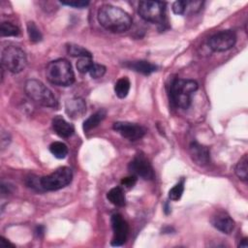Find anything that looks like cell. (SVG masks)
Here are the masks:
<instances>
[{"mask_svg": "<svg viewBox=\"0 0 248 248\" xmlns=\"http://www.w3.org/2000/svg\"><path fill=\"white\" fill-rule=\"evenodd\" d=\"M247 163H248V158L247 155L245 154L236 164L235 166V174L237 177L243 181L247 180L248 177V168H247Z\"/></svg>", "mask_w": 248, "mask_h": 248, "instance_id": "cell-22", "label": "cell"}, {"mask_svg": "<svg viewBox=\"0 0 248 248\" xmlns=\"http://www.w3.org/2000/svg\"><path fill=\"white\" fill-rule=\"evenodd\" d=\"M0 34L2 37L17 36L19 34V28L9 21H3L0 26Z\"/></svg>", "mask_w": 248, "mask_h": 248, "instance_id": "cell-23", "label": "cell"}, {"mask_svg": "<svg viewBox=\"0 0 248 248\" xmlns=\"http://www.w3.org/2000/svg\"><path fill=\"white\" fill-rule=\"evenodd\" d=\"M212 226L224 233H230L234 228V222L231 216L224 211L216 212L210 220Z\"/></svg>", "mask_w": 248, "mask_h": 248, "instance_id": "cell-13", "label": "cell"}, {"mask_svg": "<svg viewBox=\"0 0 248 248\" xmlns=\"http://www.w3.org/2000/svg\"><path fill=\"white\" fill-rule=\"evenodd\" d=\"M98 21L106 30L112 33H123L132 25V18L127 12L109 4L99 9Z\"/></svg>", "mask_w": 248, "mask_h": 248, "instance_id": "cell-1", "label": "cell"}, {"mask_svg": "<svg viewBox=\"0 0 248 248\" xmlns=\"http://www.w3.org/2000/svg\"><path fill=\"white\" fill-rule=\"evenodd\" d=\"M73 178L72 170L68 167H61L49 175L41 178V185L44 190L56 191L66 187Z\"/></svg>", "mask_w": 248, "mask_h": 248, "instance_id": "cell-6", "label": "cell"}, {"mask_svg": "<svg viewBox=\"0 0 248 248\" xmlns=\"http://www.w3.org/2000/svg\"><path fill=\"white\" fill-rule=\"evenodd\" d=\"M65 110L69 117L73 119H78L83 116L86 111L85 102L80 98L70 99L65 104Z\"/></svg>", "mask_w": 248, "mask_h": 248, "instance_id": "cell-14", "label": "cell"}, {"mask_svg": "<svg viewBox=\"0 0 248 248\" xmlns=\"http://www.w3.org/2000/svg\"><path fill=\"white\" fill-rule=\"evenodd\" d=\"M111 228L113 231V237L111 240L112 246H121L123 245L128 236L129 226L128 223L123 219L122 215L116 213L111 216L110 219Z\"/></svg>", "mask_w": 248, "mask_h": 248, "instance_id": "cell-10", "label": "cell"}, {"mask_svg": "<svg viewBox=\"0 0 248 248\" xmlns=\"http://www.w3.org/2000/svg\"><path fill=\"white\" fill-rule=\"evenodd\" d=\"M2 66L11 73L17 74L24 70L27 59L25 52L18 46H8L2 51Z\"/></svg>", "mask_w": 248, "mask_h": 248, "instance_id": "cell-5", "label": "cell"}, {"mask_svg": "<svg viewBox=\"0 0 248 248\" xmlns=\"http://www.w3.org/2000/svg\"><path fill=\"white\" fill-rule=\"evenodd\" d=\"M235 42L236 36L232 30H223L209 38L208 46L213 51L220 52L231 49Z\"/></svg>", "mask_w": 248, "mask_h": 248, "instance_id": "cell-9", "label": "cell"}, {"mask_svg": "<svg viewBox=\"0 0 248 248\" xmlns=\"http://www.w3.org/2000/svg\"><path fill=\"white\" fill-rule=\"evenodd\" d=\"M48 81L59 86H69L75 81V74L70 62L60 58L49 62L46 68Z\"/></svg>", "mask_w": 248, "mask_h": 248, "instance_id": "cell-2", "label": "cell"}, {"mask_svg": "<svg viewBox=\"0 0 248 248\" xmlns=\"http://www.w3.org/2000/svg\"><path fill=\"white\" fill-rule=\"evenodd\" d=\"M49 151L57 159H64L68 154V147L61 141H54L49 145Z\"/></svg>", "mask_w": 248, "mask_h": 248, "instance_id": "cell-20", "label": "cell"}, {"mask_svg": "<svg viewBox=\"0 0 248 248\" xmlns=\"http://www.w3.org/2000/svg\"><path fill=\"white\" fill-rule=\"evenodd\" d=\"M189 153L193 162L200 167H204L210 162L209 149L198 141H193L190 143Z\"/></svg>", "mask_w": 248, "mask_h": 248, "instance_id": "cell-12", "label": "cell"}, {"mask_svg": "<svg viewBox=\"0 0 248 248\" xmlns=\"http://www.w3.org/2000/svg\"><path fill=\"white\" fill-rule=\"evenodd\" d=\"M238 247H244V248L248 247V243H247V238L246 237L241 240V243H239Z\"/></svg>", "mask_w": 248, "mask_h": 248, "instance_id": "cell-31", "label": "cell"}, {"mask_svg": "<svg viewBox=\"0 0 248 248\" xmlns=\"http://www.w3.org/2000/svg\"><path fill=\"white\" fill-rule=\"evenodd\" d=\"M139 14L146 21L162 23L166 16V3L153 0L140 1L139 3Z\"/></svg>", "mask_w": 248, "mask_h": 248, "instance_id": "cell-7", "label": "cell"}, {"mask_svg": "<svg viewBox=\"0 0 248 248\" xmlns=\"http://www.w3.org/2000/svg\"><path fill=\"white\" fill-rule=\"evenodd\" d=\"M113 129L123 138L128 139L129 140H140L145 134V129L142 126L126 121H118L113 123Z\"/></svg>", "mask_w": 248, "mask_h": 248, "instance_id": "cell-11", "label": "cell"}, {"mask_svg": "<svg viewBox=\"0 0 248 248\" xmlns=\"http://www.w3.org/2000/svg\"><path fill=\"white\" fill-rule=\"evenodd\" d=\"M187 1H175L172 4V11L175 15H183L186 12Z\"/></svg>", "mask_w": 248, "mask_h": 248, "instance_id": "cell-28", "label": "cell"}, {"mask_svg": "<svg viewBox=\"0 0 248 248\" xmlns=\"http://www.w3.org/2000/svg\"><path fill=\"white\" fill-rule=\"evenodd\" d=\"M93 63L94 62L92 61V59L90 57L79 58L78 61L77 62V69L79 73H82V74L88 73Z\"/></svg>", "mask_w": 248, "mask_h": 248, "instance_id": "cell-26", "label": "cell"}, {"mask_svg": "<svg viewBox=\"0 0 248 248\" xmlns=\"http://www.w3.org/2000/svg\"><path fill=\"white\" fill-rule=\"evenodd\" d=\"M24 90L26 95L37 104L47 108L57 107L55 96L42 81L34 78L28 79L25 82Z\"/></svg>", "mask_w": 248, "mask_h": 248, "instance_id": "cell-4", "label": "cell"}, {"mask_svg": "<svg viewBox=\"0 0 248 248\" xmlns=\"http://www.w3.org/2000/svg\"><path fill=\"white\" fill-rule=\"evenodd\" d=\"M107 115V111L105 109H99L92 115H90L84 122H83V131L88 132L95 127H97L100 122H102Z\"/></svg>", "mask_w": 248, "mask_h": 248, "instance_id": "cell-18", "label": "cell"}, {"mask_svg": "<svg viewBox=\"0 0 248 248\" xmlns=\"http://www.w3.org/2000/svg\"><path fill=\"white\" fill-rule=\"evenodd\" d=\"M8 245H12V244L7 240H0V246L1 247H8Z\"/></svg>", "mask_w": 248, "mask_h": 248, "instance_id": "cell-32", "label": "cell"}, {"mask_svg": "<svg viewBox=\"0 0 248 248\" xmlns=\"http://www.w3.org/2000/svg\"><path fill=\"white\" fill-rule=\"evenodd\" d=\"M52 129L61 138H69L75 132L74 126L67 122L61 115H56L52 119Z\"/></svg>", "mask_w": 248, "mask_h": 248, "instance_id": "cell-15", "label": "cell"}, {"mask_svg": "<svg viewBox=\"0 0 248 248\" xmlns=\"http://www.w3.org/2000/svg\"><path fill=\"white\" fill-rule=\"evenodd\" d=\"M27 33L29 36V39L31 42L33 43H38L40 41H42V33L39 30V28L37 27V25L35 24V22L33 21H29L27 22Z\"/></svg>", "mask_w": 248, "mask_h": 248, "instance_id": "cell-24", "label": "cell"}, {"mask_svg": "<svg viewBox=\"0 0 248 248\" xmlns=\"http://www.w3.org/2000/svg\"><path fill=\"white\" fill-rule=\"evenodd\" d=\"M126 67L140 73L142 75H150L151 73L155 72L157 70V66L144 60H138V61H132V62H127L125 64Z\"/></svg>", "mask_w": 248, "mask_h": 248, "instance_id": "cell-16", "label": "cell"}, {"mask_svg": "<svg viewBox=\"0 0 248 248\" xmlns=\"http://www.w3.org/2000/svg\"><path fill=\"white\" fill-rule=\"evenodd\" d=\"M198 89V83L192 79L175 78L170 88V100L176 108H188L191 104V95Z\"/></svg>", "mask_w": 248, "mask_h": 248, "instance_id": "cell-3", "label": "cell"}, {"mask_svg": "<svg viewBox=\"0 0 248 248\" xmlns=\"http://www.w3.org/2000/svg\"><path fill=\"white\" fill-rule=\"evenodd\" d=\"M129 170L132 174L140 176L145 180H151L154 178V170L149 160L142 153L135 155L133 160L129 164Z\"/></svg>", "mask_w": 248, "mask_h": 248, "instance_id": "cell-8", "label": "cell"}, {"mask_svg": "<svg viewBox=\"0 0 248 248\" xmlns=\"http://www.w3.org/2000/svg\"><path fill=\"white\" fill-rule=\"evenodd\" d=\"M129 90H130V80L126 77L119 78L115 82L114 92L118 98H121V99L125 98L128 95Z\"/></svg>", "mask_w": 248, "mask_h": 248, "instance_id": "cell-19", "label": "cell"}, {"mask_svg": "<svg viewBox=\"0 0 248 248\" xmlns=\"http://www.w3.org/2000/svg\"><path fill=\"white\" fill-rule=\"evenodd\" d=\"M108 200L115 206L122 207L126 204V198L124 191L121 187H114L111 188L107 194Z\"/></svg>", "mask_w": 248, "mask_h": 248, "instance_id": "cell-17", "label": "cell"}, {"mask_svg": "<svg viewBox=\"0 0 248 248\" xmlns=\"http://www.w3.org/2000/svg\"><path fill=\"white\" fill-rule=\"evenodd\" d=\"M137 182V176L136 175H130V176H127V177H124L122 180H121V185L125 188H132Z\"/></svg>", "mask_w": 248, "mask_h": 248, "instance_id": "cell-30", "label": "cell"}, {"mask_svg": "<svg viewBox=\"0 0 248 248\" xmlns=\"http://www.w3.org/2000/svg\"><path fill=\"white\" fill-rule=\"evenodd\" d=\"M184 191V181L181 180L176 183L170 191H169V199L171 201H178Z\"/></svg>", "mask_w": 248, "mask_h": 248, "instance_id": "cell-25", "label": "cell"}, {"mask_svg": "<svg viewBox=\"0 0 248 248\" xmlns=\"http://www.w3.org/2000/svg\"><path fill=\"white\" fill-rule=\"evenodd\" d=\"M91 76V78H102L105 73H106V67L102 64H98V63H93L89 72H88Z\"/></svg>", "mask_w": 248, "mask_h": 248, "instance_id": "cell-27", "label": "cell"}, {"mask_svg": "<svg viewBox=\"0 0 248 248\" xmlns=\"http://www.w3.org/2000/svg\"><path fill=\"white\" fill-rule=\"evenodd\" d=\"M62 5H67V6H71V7H75V8H84L86 7L89 2L88 1H82V0H74V1H61Z\"/></svg>", "mask_w": 248, "mask_h": 248, "instance_id": "cell-29", "label": "cell"}, {"mask_svg": "<svg viewBox=\"0 0 248 248\" xmlns=\"http://www.w3.org/2000/svg\"><path fill=\"white\" fill-rule=\"evenodd\" d=\"M67 52L69 55L73 56V57H79V58H83V57H92V54L85 49L84 47L75 45V44H69L67 45Z\"/></svg>", "mask_w": 248, "mask_h": 248, "instance_id": "cell-21", "label": "cell"}]
</instances>
